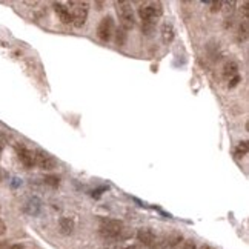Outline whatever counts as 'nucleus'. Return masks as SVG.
Instances as JSON below:
<instances>
[{
	"label": "nucleus",
	"instance_id": "f257e3e1",
	"mask_svg": "<svg viewBox=\"0 0 249 249\" xmlns=\"http://www.w3.org/2000/svg\"><path fill=\"white\" fill-rule=\"evenodd\" d=\"M99 232L105 240H112V242L123 240V238L128 237L124 234V225L116 218H100Z\"/></svg>",
	"mask_w": 249,
	"mask_h": 249
},
{
	"label": "nucleus",
	"instance_id": "f03ea898",
	"mask_svg": "<svg viewBox=\"0 0 249 249\" xmlns=\"http://www.w3.org/2000/svg\"><path fill=\"white\" fill-rule=\"evenodd\" d=\"M116 9L119 16L120 28L124 31H129L136 26V13L128 2H116Z\"/></svg>",
	"mask_w": 249,
	"mask_h": 249
},
{
	"label": "nucleus",
	"instance_id": "7ed1b4c3",
	"mask_svg": "<svg viewBox=\"0 0 249 249\" xmlns=\"http://www.w3.org/2000/svg\"><path fill=\"white\" fill-rule=\"evenodd\" d=\"M137 14L142 22H156L157 23L159 18L163 16V6H161L160 2H149V3L142 5L137 9Z\"/></svg>",
	"mask_w": 249,
	"mask_h": 249
},
{
	"label": "nucleus",
	"instance_id": "20e7f679",
	"mask_svg": "<svg viewBox=\"0 0 249 249\" xmlns=\"http://www.w3.org/2000/svg\"><path fill=\"white\" fill-rule=\"evenodd\" d=\"M66 6H74L72 8V25L75 28H82L85 26L86 20H88V14H89V6L86 2H70Z\"/></svg>",
	"mask_w": 249,
	"mask_h": 249
},
{
	"label": "nucleus",
	"instance_id": "39448f33",
	"mask_svg": "<svg viewBox=\"0 0 249 249\" xmlns=\"http://www.w3.org/2000/svg\"><path fill=\"white\" fill-rule=\"evenodd\" d=\"M34 165L39 166L43 171H53L57 168V160L43 149H36L34 151Z\"/></svg>",
	"mask_w": 249,
	"mask_h": 249
},
{
	"label": "nucleus",
	"instance_id": "423d86ee",
	"mask_svg": "<svg viewBox=\"0 0 249 249\" xmlns=\"http://www.w3.org/2000/svg\"><path fill=\"white\" fill-rule=\"evenodd\" d=\"M112 36H114V18L111 16H107L97 25V37L102 42H109Z\"/></svg>",
	"mask_w": 249,
	"mask_h": 249
},
{
	"label": "nucleus",
	"instance_id": "0eeeda50",
	"mask_svg": "<svg viewBox=\"0 0 249 249\" xmlns=\"http://www.w3.org/2000/svg\"><path fill=\"white\" fill-rule=\"evenodd\" d=\"M16 154L17 159L20 160V163L26 168V169H31L34 168V151H31L28 146H25L23 143H16Z\"/></svg>",
	"mask_w": 249,
	"mask_h": 249
},
{
	"label": "nucleus",
	"instance_id": "6e6552de",
	"mask_svg": "<svg viewBox=\"0 0 249 249\" xmlns=\"http://www.w3.org/2000/svg\"><path fill=\"white\" fill-rule=\"evenodd\" d=\"M136 237H137V240L143 246H148V248H151L152 245L156 243V240H157V235H156V232L152 231L151 228H140V229H137Z\"/></svg>",
	"mask_w": 249,
	"mask_h": 249
},
{
	"label": "nucleus",
	"instance_id": "1a4fd4ad",
	"mask_svg": "<svg viewBox=\"0 0 249 249\" xmlns=\"http://www.w3.org/2000/svg\"><path fill=\"white\" fill-rule=\"evenodd\" d=\"M42 208H43L42 200L39 197H31V198H28L25 202L23 213L28 214V215H31V217H36V215H39L42 213Z\"/></svg>",
	"mask_w": 249,
	"mask_h": 249
},
{
	"label": "nucleus",
	"instance_id": "9d476101",
	"mask_svg": "<svg viewBox=\"0 0 249 249\" xmlns=\"http://www.w3.org/2000/svg\"><path fill=\"white\" fill-rule=\"evenodd\" d=\"M54 11L57 14V17H59V20L65 25H70L72 23V14L70 11V8L63 5V3H54Z\"/></svg>",
	"mask_w": 249,
	"mask_h": 249
},
{
	"label": "nucleus",
	"instance_id": "9b49d317",
	"mask_svg": "<svg viewBox=\"0 0 249 249\" xmlns=\"http://www.w3.org/2000/svg\"><path fill=\"white\" fill-rule=\"evenodd\" d=\"M238 70H240V66H238V63L235 60H228L225 65H223V68H222V75H223V79L226 82H229L231 79H234L235 75H238Z\"/></svg>",
	"mask_w": 249,
	"mask_h": 249
},
{
	"label": "nucleus",
	"instance_id": "f8f14e48",
	"mask_svg": "<svg viewBox=\"0 0 249 249\" xmlns=\"http://www.w3.org/2000/svg\"><path fill=\"white\" fill-rule=\"evenodd\" d=\"M160 36H161V42H163L165 45L172 43V40L176 39V28H174V25L169 23V22H165L163 25H161Z\"/></svg>",
	"mask_w": 249,
	"mask_h": 249
},
{
	"label": "nucleus",
	"instance_id": "ddd939ff",
	"mask_svg": "<svg viewBox=\"0 0 249 249\" xmlns=\"http://www.w3.org/2000/svg\"><path fill=\"white\" fill-rule=\"evenodd\" d=\"M74 228H75V223H74V220L70 218V217H62L59 220V229H60V232L63 235H70L74 232Z\"/></svg>",
	"mask_w": 249,
	"mask_h": 249
},
{
	"label": "nucleus",
	"instance_id": "4468645a",
	"mask_svg": "<svg viewBox=\"0 0 249 249\" xmlns=\"http://www.w3.org/2000/svg\"><path fill=\"white\" fill-rule=\"evenodd\" d=\"M183 243V235L176 232V234H171L169 237H166V248H177L178 245Z\"/></svg>",
	"mask_w": 249,
	"mask_h": 249
},
{
	"label": "nucleus",
	"instance_id": "2eb2a0df",
	"mask_svg": "<svg viewBox=\"0 0 249 249\" xmlns=\"http://www.w3.org/2000/svg\"><path fill=\"white\" fill-rule=\"evenodd\" d=\"M248 149H249L248 140H242V142L235 146V149H234V156H235L237 159H243V157H246V154H248Z\"/></svg>",
	"mask_w": 249,
	"mask_h": 249
},
{
	"label": "nucleus",
	"instance_id": "dca6fc26",
	"mask_svg": "<svg viewBox=\"0 0 249 249\" xmlns=\"http://www.w3.org/2000/svg\"><path fill=\"white\" fill-rule=\"evenodd\" d=\"M248 39V20L245 18V20L240 23V26H238V31H237V40L238 42H245Z\"/></svg>",
	"mask_w": 249,
	"mask_h": 249
},
{
	"label": "nucleus",
	"instance_id": "f3484780",
	"mask_svg": "<svg viewBox=\"0 0 249 249\" xmlns=\"http://www.w3.org/2000/svg\"><path fill=\"white\" fill-rule=\"evenodd\" d=\"M114 36H116V43L117 46H124V43H126V39H128V33L122 30V28H119L117 31H114Z\"/></svg>",
	"mask_w": 249,
	"mask_h": 249
},
{
	"label": "nucleus",
	"instance_id": "a211bd4d",
	"mask_svg": "<svg viewBox=\"0 0 249 249\" xmlns=\"http://www.w3.org/2000/svg\"><path fill=\"white\" fill-rule=\"evenodd\" d=\"M43 183L48 185V186H51V188H57L60 185V178L57 177V176H53V174H48L43 177Z\"/></svg>",
	"mask_w": 249,
	"mask_h": 249
},
{
	"label": "nucleus",
	"instance_id": "6ab92c4d",
	"mask_svg": "<svg viewBox=\"0 0 249 249\" xmlns=\"http://www.w3.org/2000/svg\"><path fill=\"white\" fill-rule=\"evenodd\" d=\"M156 22H142V31L145 33L146 36H151L152 31L156 30Z\"/></svg>",
	"mask_w": 249,
	"mask_h": 249
},
{
	"label": "nucleus",
	"instance_id": "aec40b11",
	"mask_svg": "<svg viewBox=\"0 0 249 249\" xmlns=\"http://www.w3.org/2000/svg\"><path fill=\"white\" fill-rule=\"evenodd\" d=\"M240 82H242V75L238 74V75H235L234 79H231V80L228 82V88H229V89H234L235 86H238V83H240Z\"/></svg>",
	"mask_w": 249,
	"mask_h": 249
},
{
	"label": "nucleus",
	"instance_id": "412c9836",
	"mask_svg": "<svg viewBox=\"0 0 249 249\" xmlns=\"http://www.w3.org/2000/svg\"><path fill=\"white\" fill-rule=\"evenodd\" d=\"M180 249H197V245H196L194 240L188 238V240H183V243H181V248Z\"/></svg>",
	"mask_w": 249,
	"mask_h": 249
},
{
	"label": "nucleus",
	"instance_id": "4be33fe9",
	"mask_svg": "<svg viewBox=\"0 0 249 249\" xmlns=\"http://www.w3.org/2000/svg\"><path fill=\"white\" fill-rule=\"evenodd\" d=\"M223 8V2H211V11L215 13V11H222Z\"/></svg>",
	"mask_w": 249,
	"mask_h": 249
},
{
	"label": "nucleus",
	"instance_id": "5701e85b",
	"mask_svg": "<svg viewBox=\"0 0 249 249\" xmlns=\"http://www.w3.org/2000/svg\"><path fill=\"white\" fill-rule=\"evenodd\" d=\"M6 142H8L6 136H3V134H0V154H2V151L5 149V146H6Z\"/></svg>",
	"mask_w": 249,
	"mask_h": 249
},
{
	"label": "nucleus",
	"instance_id": "b1692460",
	"mask_svg": "<svg viewBox=\"0 0 249 249\" xmlns=\"http://www.w3.org/2000/svg\"><path fill=\"white\" fill-rule=\"evenodd\" d=\"M5 232H6V223L3 220H0V235H5Z\"/></svg>",
	"mask_w": 249,
	"mask_h": 249
},
{
	"label": "nucleus",
	"instance_id": "393cba45",
	"mask_svg": "<svg viewBox=\"0 0 249 249\" xmlns=\"http://www.w3.org/2000/svg\"><path fill=\"white\" fill-rule=\"evenodd\" d=\"M8 249H25V246L20 245V243H16V245H11Z\"/></svg>",
	"mask_w": 249,
	"mask_h": 249
},
{
	"label": "nucleus",
	"instance_id": "a878e982",
	"mask_svg": "<svg viewBox=\"0 0 249 249\" xmlns=\"http://www.w3.org/2000/svg\"><path fill=\"white\" fill-rule=\"evenodd\" d=\"M3 177H5V172L2 171V168H0V181L3 180Z\"/></svg>",
	"mask_w": 249,
	"mask_h": 249
},
{
	"label": "nucleus",
	"instance_id": "bb28decb",
	"mask_svg": "<svg viewBox=\"0 0 249 249\" xmlns=\"http://www.w3.org/2000/svg\"><path fill=\"white\" fill-rule=\"evenodd\" d=\"M200 249H215V248H213V246H209V245H203Z\"/></svg>",
	"mask_w": 249,
	"mask_h": 249
},
{
	"label": "nucleus",
	"instance_id": "cd10ccee",
	"mask_svg": "<svg viewBox=\"0 0 249 249\" xmlns=\"http://www.w3.org/2000/svg\"><path fill=\"white\" fill-rule=\"evenodd\" d=\"M123 249H140L139 246H126V248H123Z\"/></svg>",
	"mask_w": 249,
	"mask_h": 249
},
{
	"label": "nucleus",
	"instance_id": "c85d7f7f",
	"mask_svg": "<svg viewBox=\"0 0 249 249\" xmlns=\"http://www.w3.org/2000/svg\"><path fill=\"white\" fill-rule=\"evenodd\" d=\"M3 246H5L3 243H0V249H3Z\"/></svg>",
	"mask_w": 249,
	"mask_h": 249
}]
</instances>
